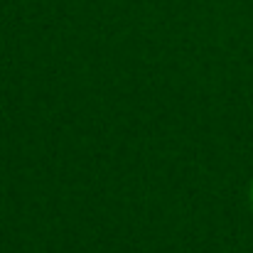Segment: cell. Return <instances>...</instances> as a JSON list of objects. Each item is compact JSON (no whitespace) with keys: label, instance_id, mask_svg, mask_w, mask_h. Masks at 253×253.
I'll use <instances>...</instances> for the list:
<instances>
[{"label":"cell","instance_id":"cell-1","mask_svg":"<svg viewBox=\"0 0 253 253\" xmlns=\"http://www.w3.org/2000/svg\"><path fill=\"white\" fill-rule=\"evenodd\" d=\"M249 207H251V211H253V179H251V184H249Z\"/></svg>","mask_w":253,"mask_h":253}]
</instances>
